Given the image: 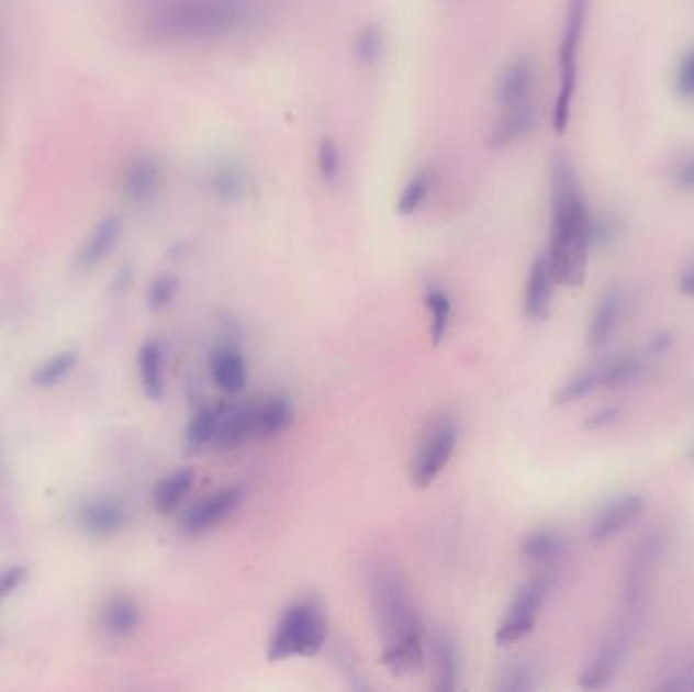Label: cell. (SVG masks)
<instances>
[{
    "label": "cell",
    "instance_id": "obj_26",
    "mask_svg": "<svg viewBox=\"0 0 694 692\" xmlns=\"http://www.w3.org/2000/svg\"><path fill=\"white\" fill-rule=\"evenodd\" d=\"M437 183V174L433 167H418L408 179L406 183L402 186L401 193L396 198V213L401 217H411L414 213L418 212L425 203H427L433 189Z\"/></svg>",
    "mask_w": 694,
    "mask_h": 692
},
{
    "label": "cell",
    "instance_id": "obj_17",
    "mask_svg": "<svg viewBox=\"0 0 694 692\" xmlns=\"http://www.w3.org/2000/svg\"><path fill=\"white\" fill-rule=\"evenodd\" d=\"M433 658V691L454 692L461 680V656L454 636L439 629L430 644Z\"/></svg>",
    "mask_w": 694,
    "mask_h": 692
},
{
    "label": "cell",
    "instance_id": "obj_35",
    "mask_svg": "<svg viewBox=\"0 0 694 692\" xmlns=\"http://www.w3.org/2000/svg\"><path fill=\"white\" fill-rule=\"evenodd\" d=\"M179 293V280L174 275H159L150 280L147 289V306L153 313H160L171 305Z\"/></svg>",
    "mask_w": 694,
    "mask_h": 692
},
{
    "label": "cell",
    "instance_id": "obj_23",
    "mask_svg": "<svg viewBox=\"0 0 694 692\" xmlns=\"http://www.w3.org/2000/svg\"><path fill=\"white\" fill-rule=\"evenodd\" d=\"M138 378L145 397L160 400L165 394V349L159 339H148L138 349Z\"/></svg>",
    "mask_w": 694,
    "mask_h": 692
},
{
    "label": "cell",
    "instance_id": "obj_32",
    "mask_svg": "<svg viewBox=\"0 0 694 692\" xmlns=\"http://www.w3.org/2000/svg\"><path fill=\"white\" fill-rule=\"evenodd\" d=\"M425 305L430 313V337L433 344L439 346L443 339L449 333L451 317H454V303L447 291H443L441 287H428L425 293Z\"/></svg>",
    "mask_w": 694,
    "mask_h": 692
},
{
    "label": "cell",
    "instance_id": "obj_4",
    "mask_svg": "<svg viewBox=\"0 0 694 692\" xmlns=\"http://www.w3.org/2000/svg\"><path fill=\"white\" fill-rule=\"evenodd\" d=\"M327 638L329 622L323 605L317 600L301 598L282 612L268 641V660L284 662L293 658H311L323 650Z\"/></svg>",
    "mask_w": 694,
    "mask_h": 692
},
{
    "label": "cell",
    "instance_id": "obj_3",
    "mask_svg": "<svg viewBox=\"0 0 694 692\" xmlns=\"http://www.w3.org/2000/svg\"><path fill=\"white\" fill-rule=\"evenodd\" d=\"M552 217L548 241V265L557 284L579 287L587 272L591 250V212L581 196L573 163L567 155L552 160Z\"/></svg>",
    "mask_w": 694,
    "mask_h": 692
},
{
    "label": "cell",
    "instance_id": "obj_31",
    "mask_svg": "<svg viewBox=\"0 0 694 692\" xmlns=\"http://www.w3.org/2000/svg\"><path fill=\"white\" fill-rule=\"evenodd\" d=\"M641 370H643V364L636 356H619L614 360L601 361V388L615 390V388L629 387L640 380Z\"/></svg>",
    "mask_w": 694,
    "mask_h": 692
},
{
    "label": "cell",
    "instance_id": "obj_2",
    "mask_svg": "<svg viewBox=\"0 0 694 692\" xmlns=\"http://www.w3.org/2000/svg\"><path fill=\"white\" fill-rule=\"evenodd\" d=\"M368 587L382 639V665L394 677L416 674L425 665L427 636L404 577L382 562L370 572Z\"/></svg>",
    "mask_w": 694,
    "mask_h": 692
},
{
    "label": "cell",
    "instance_id": "obj_37",
    "mask_svg": "<svg viewBox=\"0 0 694 692\" xmlns=\"http://www.w3.org/2000/svg\"><path fill=\"white\" fill-rule=\"evenodd\" d=\"M622 416H624L622 406H603L600 411L589 414L587 418L583 421V428L585 431H601V428H607V426L615 425L617 421H622Z\"/></svg>",
    "mask_w": 694,
    "mask_h": 692
},
{
    "label": "cell",
    "instance_id": "obj_9",
    "mask_svg": "<svg viewBox=\"0 0 694 692\" xmlns=\"http://www.w3.org/2000/svg\"><path fill=\"white\" fill-rule=\"evenodd\" d=\"M246 500L242 485H227L214 493H208L189 507L181 518V531L186 536H203L232 518Z\"/></svg>",
    "mask_w": 694,
    "mask_h": 692
},
{
    "label": "cell",
    "instance_id": "obj_20",
    "mask_svg": "<svg viewBox=\"0 0 694 692\" xmlns=\"http://www.w3.org/2000/svg\"><path fill=\"white\" fill-rule=\"evenodd\" d=\"M208 187L215 200L236 203L244 200L250 191V175L238 160H220L210 169Z\"/></svg>",
    "mask_w": 694,
    "mask_h": 692
},
{
    "label": "cell",
    "instance_id": "obj_25",
    "mask_svg": "<svg viewBox=\"0 0 694 692\" xmlns=\"http://www.w3.org/2000/svg\"><path fill=\"white\" fill-rule=\"evenodd\" d=\"M224 406H203L189 418L183 431V447L188 453H201L214 447Z\"/></svg>",
    "mask_w": 694,
    "mask_h": 692
},
{
    "label": "cell",
    "instance_id": "obj_38",
    "mask_svg": "<svg viewBox=\"0 0 694 692\" xmlns=\"http://www.w3.org/2000/svg\"><path fill=\"white\" fill-rule=\"evenodd\" d=\"M676 83L682 96H694V52L684 59Z\"/></svg>",
    "mask_w": 694,
    "mask_h": 692
},
{
    "label": "cell",
    "instance_id": "obj_27",
    "mask_svg": "<svg viewBox=\"0 0 694 692\" xmlns=\"http://www.w3.org/2000/svg\"><path fill=\"white\" fill-rule=\"evenodd\" d=\"M195 481L193 469H177L174 473L165 476L153 490V504L159 514H174L177 507L183 504Z\"/></svg>",
    "mask_w": 694,
    "mask_h": 692
},
{
    "label": "cell",
    "instance_id": "obj_14",
    "mask_svg": "<svg viewBox=\"0 0 694 692\" xmlns=\"http://www.w3.org/2000/svg\"><path fill=\"white\" fill-rule=\"evenodd\" d=\"M535 86L536 64L533 57L518 55L502 69L495 83V98L502 108L518 107L524 102H530Z\"/></svg>",
    "mask_w": 694,
    "mask_h": 692
},
{
    "label": "cell",
    "instance_id": "obj_39",
    "mask_svg": "<svg viewBox=\"0 0 694 692\" xmlns=\"http://www.w3.org/2000/svg\"><path fill=\"white\" fill-rule=\"evenodd\" d=\"M672 344H674V337H672V333H656V335H652V337H650V342H648V354H650V356H662L664 351H668V349L672 347Z\"/></svg>",
    "mask_w": 694,
    "mask_h": 692
},
{
    "label": "cell",
    "instance_id": "obj_36",
    "mask_svg": "<svg viewBox=\"0 0 694 692\" xmlns=\"http://www.w3.org/2000/svg\"><path fill=\"white\" fill-rule=\"evenodd\" d=\"M27 567L21 565H14L0 572V605L23 587L27 581Z\"/></svg>",
    "mask_w": 694,
    "mask_h": 692
},
{
    "label": "cell",
    "instance_id": "obj_40",
    "mask_svg": "<svg viewBox=\"0 0 694 692\" xmlns=\"http://www.w3.org/2000/svg\"><path fill=\"white\" fill-rule=\"evenodd\" d=\"M676 183L684 189V191H694V157L689 160H684L676 174Z\"/></svg>",
    "mask_w": 694,
    "mask_h": 692
},
{
    "label": "cell",
    "instance_id": "obj_30",
    "mask_svg": "<svg viewBox=\"0 0 694 692\" xmlns=\"http://www.w3.org/2000/svg\"><path fill=\"white\" fill-rule=\"evenodd\" d=\"M78 360H80V358H78V354H76L74 349L59 351V354L52 356L49 360L40 364V366L35 368L33 376H31V380H33V384L41 388V390L55 388L57 384H61L67 376L76 370Z\"/></svg>",
    "mask_w": 694,
    "mask_h": 692
},
{
    "label": "cell",
    "instance_id": "obj_12",
    "mask_svg": "<svg viewBox=\"0 0 694 692\" xmlns=\"http://www.w3.org/2000/svg\"><path fill=\"white\" fill-rule=\"evenodd\" d=\"M124 234V217L121 213H108L96 222L94 227L81 242L80 250L76 254V270L90 272L100 267L110 254L116 250Z\"/></svg>",
    "mask_w": 694,
    "mask_h": 692
},
{
    "label": "cell",
    "instance_id": "obj_28",
    "mask_svg": "<svg viewBox=\"0 0 694 692\" xmlns=\"http://www.w3.org/2000/svg\"><path fill=\"white\" fill-rule=\"evenodd\" d=\"M351 52L363 69H374L380 66L387 54V33L382 25L366 23L363 27H360L351 43Z\"/></svg>",
    "mask_w": 694,
    "mask_h": 692
},
{
    "label": "cell",
    "instance_id": "obj_41",
    "mask_svg": "<svg viewBox=\"0 0 694 692\" xmlns=\"http://www.w3.org/2000/svg\"><path fill=\"white\" fill-rule=\"evenodd\" d=\"M679 291L684 297L694 299V265H689L682 270L681 277H679Z\"/></svg>",
    "mask_w": 694,
    "mask_h": 692
},
{
    "label": "cell",
    "instance_id": "obj_22",
    "mask_svg": "<svg viewBox=\"0 0 694 692\" xmlns=\"http://www.w3.org/2000/svg\"><path fill=\"white\" fill-rule=\"evenodd\" d=\"M210 372L215 387L227 397H238L248 382L246 361L234 347H217L210 356Z\"/></svg>",
    "mask_w": 694,
    "mask_h": 692
},
{
    "label": "cell",
    "instance_id": "obj_13",
    "mask_svg": "<svg viewBox=\"0 0 694 692\" xmlns=\"http://www.w3.org/2000/svg\"><path fill=\"white\" fill-rule=\"evenodd\" d=\"M540 126V110L533 102H524L518 107L504 108V114L497 119L488 134V147L492 150L520 145L535 136Z\"/></svg>",
    "mask_w": 694,
    "mask_h": 692
},
{
    "label": "cell",
    "instance_id": "obj_34",
    "mask_svg": "<svg viewBox=\"0 0 694 692\" xmlns=\"http://www.w3.org/2000/svg\"><path fill=\"white\" fill-rule=\"evenodd\" d=\"M538 687V670L530 662H516L507 666L500 674L495 684V691L500 692H528Z\"/></svg>",
    "mask_w": 694,
    "mask_h": 692
},
{
    "label": "cell",
    "instance_id": "obj_43",
    "mask_svg": "<svg viewBox=\"0 0 694 692\" xmlns=\"http://www.w3.org/2000/svg\"><path fill=\"white\" fill-rule=\"evenodd\" d=\"M693 684H694V682H693Z\"/></svg>",
    "mask_w": 694,
    "mask_h": 692
},
{
    "label": "cell",
    "instance_id": "obj_15",
    "mask_svg": "<svg viewBox=\"0 0 694 692\" xmlns=\"http://www.w3.org/2000/svg\"><path fill=\"white\" fill-rule=\"evenodd\" d=\"M555 275L548 265L547 254L536 256L535 263L528 270V279L524 287V315L530 321H545L552 305V291H555Z\"/></svg>",
    "mask_w": 694,
    "mask_h": 692
},
{
    "label": "cell",
    "instance_id": "obj_19",
    "mask_svg": "<svg viewBox=\"0 0 694 692\" xmlns=\"http://www.w3.org/2000/svg\"><path fill=\"white\" fill-rule=\"evenodd\" d=\"M253 418L256 439L275 437L293 423V404L282 394H268L265 399L253 400Z\"/></svg>",
    "mask_w": 694,
    "mask_h": 692
},
{
    "label": "cell",
    "instance_id": "obj_5",
    "mask_svg": "<svg viewBox=\"0 0 694 692\" xmlns=\"http://www.w3.org/2000/svg\"><path fill=\"white\" fill-rule=\"evenodd\" d=\"M668 546V533L664 526H654L641 534L638 543L631 546L626 567H624V607L631 615L640 612L643 601L650 593V583L654 581L660 560Z\"/></svg>",
    "mask_w": 694,
    "mask_h": 692
},
{
    "label": "cell",
    "instance_id": "obj_21",
    "mask_svg": "<svg viewBox=\"0 0 694 692\" xmlns=\"http://www.w3.org/2000/svg\"><path fill=\"white\" fill-rule=\"evenodd\" d=\"M622 309H624V299L617 289H609L601 294L597 306L589 321L587 344L593 351H600L612 342L622 320Z\"/></svg>",
    "mask_w": 694,
    "mask_h": 692
},
{
    "label": "cell",
    "instance_id": "obj_42",
    "mask_svg": "<svg viewBox=\"0 0 694 692\" xmlns=\"http://www.w3.org/2000/svg\"><path fill=\"white\" fill-rule=\"evenodd\" d=\"M689 459H691V461H693L694 464V445L693 447H691V449H689Z\"/></svg>",
    "mask_w": 694,
    "mask_h": 692
},
{
    "label": "cell",
    "instance_id": "obj_29",
    "mask_svg": "<svg viewBox=\"0 0 694 692\" xmlns=\"http://www.w3.org/2000/svg\"><path fill=\"white\" fill-rule=\"evenodd\" d=\"M315 169L321 181L332 189L344 181V155L337 138L332 134H325L317 141Z\"/></svg>",
    "mask_w": 694,
    "mask_h": 692
},
{
    "label": "cell",
    "instance_id": "obj_24",
    "mask_svg": "<svg viewBox=\"0 0 694 692\" xmlns=\"http://www.w3.org/2000/svg\"><path fill=\"white\" fill-rule=\"evenodd\" d=\"M564 538L552 528H540L524 536L520 543L522 559L536 567H548L561 559L564 553Z\"/></svg>",
    "mask_w": 694,
    "mask_h": 692
},
{
    "label": "cell",
    "instance_id": "obj_1",
    "mask_svg": "<svg viewBox=\"0 0 694 692\" xmlns=\"http://www.w3.org/2000/svg\"><path fill=\"white\" fill-rule=\"evenodd\" d=\"M275 0H160L145 19L150 37L175 45H212L262 21Z\"/></svg>",
    "mask_w": 694,
    "mask_h": 692
},
{
    "label": "cell",
    "instance_id": "obj_18",
    "mask_svg": "<svg viewBox=\"0 0 694 692\" xmlns=\"http://www.w3.org/2000/svg\"><path fill=\"white\" fill-rule=\"evenodd\" d=\"M141 620H143L141 605L134 598L124 593L108 598L100 610V629L107 634L108 638L119 639V641L133 638L141 626Z\"/></svg>",
    "mask_w": 694,
    "mask_h": 692
},
{
    "label": "cell",
    "instance_id": "obj_16",
    "mask_svg": "<svg viewBox=\"0 0 694 692\" xmlns=\"http://www.w3.org/2000/svg\"><path fill=\"white\" fill-rule=\"evenodd\" d=\"M128 512L114 498H94L80 507L81 528L96 538H110L126 526Z\"/></svg>",
    "mask_w": 694,
    "mask_h": 692
},
{
    "label": "cell",
    "instance_id": "obj_33",
    "mask_svg": "<svg viewBox=\"0 0 694 692\" xmlns=\"http://www.w3.org/2000/svg\"><path fill=\"white\" fill-rule=\"evenodd\" d=\"M600 388V366H593V368L574 373L564 384H561L552 402L557 406H569L577 400L585 399L589 394H593Z\"/></svg>",
    "mask_w": 694,
    "mask_h": 692
},
{
    "label": "cell",
    "instance_id": "obj_11",
    "mask_svg": "<svg viewBox=\"0 0 694 692\" xmlns=\"http://www.w3.org/2000/svg\"><path fill=\"white\" fill-rule=\"evenodd\" d=\"M163 179L165 167L155 155H136L122 174V198L133 205H147L159 196Z\"/></svg>",
    "mask_w": 694,
    "mask_h": 692
},
{
    "label": "cell",
    "instance_id": "obj_7",
    "mask_svg": "<svg viewBox=\"0 0 694 692\" xmlns=\"http://www.w3.org/2000/svg\"><path fill=\"white\" fill-rule=\"evenodd\" d=\"M550 577L548 572H540L533 579H528L524 585L516 591L514 600L507 605L506 613L495 629V644L500 648H507L512 644H518L526 638L540 617V612L547 601Z\"/></svg>",
    "mask_w": 694,
    "mask_h": 692
},
{
    "label": "cell",
    "instance_id": "obj_6",
    "mask_svg": "<svg viewBox=\"0 0 694 692\" xmlns=\"http://www.w3.org/2000/svg\"><path fill=\"white\" fill-rule=\"evenodd\" d=\"M459 440V425L454 416H439L418 443L411 466V481L414 488L427 490L439 480L443 471L454 459L455 449Z\"/></svg>",
    "mask_w": 694,
    "mask_h": 692
},
{
    "label": "cell",
    "instance_id": "obj_10",
    "mask_svg": "<svg viewBox=\"0 0 694 692\" xmlns=\"http://www.w3.org/2000/svg\"><path fill=\"white\" fill-rule=\"evenodd\" d=\"M646 512V500L638 493L619 495L609 504L601 507L589 524V540L593 545H603L636 524Z\"/></svg>",
    "mask_w": 694,
    "mask_h": 692
},
{
    "label": "cell",
    "instance_id": "obj_8",
    "mask_svg": "<svg viewBox=\"0 0 694 692\" xmlns=\"http://www.w3.org/2000/svg\"><path fill=\"white\" fill-rule=\"evenodd\" d=\"M634 626V622H619L609 629V634L601 641L600 650L593 654V658L579 677V687L583 691H601L612 684L631 646L636 629Z\"/></svg>",
    "mask_w": 694,
    "mask_h": 692
}]
</instances>
